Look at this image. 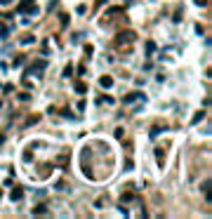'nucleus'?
<instances>
[{
	"mask_svg": "<svg viewBox=\"0 0 212 219\" xmlns=\"http://www.w3.org/2000/svg\"><path fill=\"white\" fill-rule=\"evenodd\" d=\"M10 36V28L7 26H2V24H0V38H7Z\"/></svg>",
	"mask_w": 212,
	"mask_h": 219,
	"instance_id": "12",
	"label": "nucleus"
},
{
	"mask_svg": "<svg viewBox=\"0 0 212 219\" xmlns=\"http://www.w3.org/2000/svg\"><path fill=\"white\" fill-rule=\"evenodd\" d=\"M163 132H165V127H151V139L158 137V134H163Z\"/></svg>",
	"mask_w": 212,
	"mask_h": 219,
	"instance_id": "10",
	"label": "nucleus"
},
{
	"mask_svg": "<svg viewBox=\"0 0 212 219\" xmlns=\"http://www.w3.org/2000/svg\"><path fill=\"white\" fill-rule=\"evenodd\" d=\"M54 188H57V191H64V188H66V184H64V182H57V186H54Z\"/></svg>",
	"mask_w": 212,
	"mask_h": 219,
	"instance_id": "17",
	"label": "nucleus"
},
{
	"mask_svg": "<svg viewBox=\"0 0 212 219\" xmlns=\"http://www.w3.org/2000/svg\"><path fill=\"white\" fill-rule=\"evenodd\" d=\"M54 5H57V0H52V2H50V10H54Z\"/></svg>",
	"mask_w": 212,
	"mask_h": 219,
	"instance_id": "20",
	"label": "nucleus"
},
{
	"mask_svg": "<svg viewBox=\"0 0 212 219\" xmlns=\"http://www.w3.org/2000/svg\"><path fill=\"white\" fill-rule=\"evenodd\" d=\"M132 40H134V33H132V31H125V33H120V36H118V43H120V45L132 43Z\"/></svg>",
	"mask_w": 212,
	"mask_h": 219,
	"instance_id": "2",
	"label": "nucleus"
},
{
	"mask_svg": "<svg viewBox=\"0 0 212 219\" xmlns=\"http://www.w3.org/2000/svg\"><path fill=\"white\" fill-rule=\"evenodd\" d=\"M203 118H205V111H198L196 116L191 118V125H198V123H200V120H203Z\"/></svg>",
	"mask_w": 212,
	"mask_h": 219,
	"instance_id": "8",
	"label": "nucleus"
},
{
	"mask_svg": "<svg viewBox=\"0 0 212 219\" xmlns=\"http://www.w3.org/2000/svg\"><path fill=\"white\" fill-rule=\"evenodd\" d=\"M153 52H156V43L148 40V43H146V54H153Z\"/></svg>",
	"mask_w": 212,
	"mask_h": 219,
	"instance_id": "11",
	"label": "nucleus"
},
{
	"mask_svg": "<svg viewBox=\"0 0 212 219\" xmlns=\"http://www.w3.org/2000/svg\"><path fill=\"white\" fill-rule=\"evenodd\" d=\"M132 167H134V163H132V160H125V172H130Z\"/></svg>",
	"mask_w": 212,
	"mask_h": 219,
	"instance_id": "16",
	"label": "nucleus"
},
{
	"mask_svg": "<svg viewBox=\"0 0 212 219\" xmlns=\"http://www.w3.org/2000/svg\"><path fill=\"white\" fill-rule=\"evenodd\" d=\"M33 2H36V0H24V2L19 5V12H21V14H24V12H28V10L33 7Z\"/></svg>",
	"mask_w": 212,
	"mask_h": 219,
	"instance_id": "5",
	"label": "nucleus"
},
{
	"mask_svg": "<svg viewBox=\"0 0 212 219\" xmlns=\"http://www.w3.org/2000/svg\"><path fill=\"white\" fill-rule=\"evenodd\" d=\"M75 92L85 94V92H87V85H85V83H75Z\"/></svg>",
	"mask_w": 212,
	"mask_h": 219,
	"instance_id": "9",
	"label": "nucleus"
},
{
	"mask_svg": "<svg viewBox=\"0 0 212 219\" xmlns=\"http://www.w3.org/2000/svg\"><path fill=\"white\" fill-rule=\"evenodd\" d=\"M10 198L14 200V203H17V200H21V198H24V188H14V191L10 193Z\"/></svg>",
	"mask_w": 212,
	"mask_h": 219,
	"instance_id": "6",
	"label": "nucleus"
},
{
	"mask_svg": "<svg viewBox=\"0 0 212 219\" xmlns=\"http://www.w3.org/2000/svg\"><path fill=\"white\" fill-rule=\"evenodd\" d=\"M99 85L104 87V90H108V87H113V78H111V75H101V78H99Z\"/></svg>",
	"mask_w": 212,
	"mask_h": 219,
	"instance_id": "3",
	"label": "nucleus"
},
{
	"mask_svg": "<svg viewBox=\"0 0 212 219\" xmlns=\"http://www.w3.org/2000/svg\"><path fill=\"white\" fill-rule=\"evenodd\" d=\"M33 214H47V210L42 207V205H38V207H36V210H33Z\"/></svg>",
	"mask_w": 212,
	"mask_h": 219,
	"instance_id": "14",
	"label": "nucleus"
},
{
	"mask_svg": "<svg viewBox=\"0 0 212 219\" xmlns=\"http://www.w3.org/2000/svg\"><path fill=\"white\" fill-rule=\"evenodd\" d=\"M156 158H158V167H165V151L156 149Z\"/></svg>",
	"mask_w": 212,
	"mask_h": 219,
	"instance_id": "4",
	"label": "nucleus"
},
{
	"mask_svg": "<svg viewBox=\"0 0 212 219\" xmlns=\"http://www.w3.org/2000/svg\"><path fill=\"white\" fill-rule=\"evenodd\" d=\"M196 5H198V7H205V5H207V0H196Z\"/></svg>",
	"mask_w": 212,
	"mask_h": 219,
	"instance_id": "18",
	"label": "nucleus"
},
{
	"mask_svg": "<svg viewBox=\"0 0 212 219\" xmlns=\"http://www.w3.org/2000/svg\"><path fill=\"white\" fill-rule=\"evenodd\" d=\"M71 73H73V66H66V69H64V78H71Z\"/></svg>",
	"mask_w": 212,
	"mask_h": 219,
	"instance_id": "13",
	"label": "nucleus"
},
{
	"mask_svg": "<svg viewBox=\"0 0 212 219\" xmlns=\"http://www.w3.org/2000/svg\"><path fill=\"white\" fill-rule=\"evenodd\" d=\"M123 132H125V130H123V127H118L116 132H113V137H116V139H123Z\"/></svg>",
	"mask_w": 212,
	"mask_h": 219,
	"instance_id": "15",
	"label": "nucleus"
},
{
	"mask_svg": "<svg viewBox=\"0 0 212 219\" xmlns=\"http://www.w3.org/2000/svg\"><path fill=\"white\" fill-rule=\"evenodd\" d=\"M12 2H14V0H0V5H5V7H7V5H12Z\"/></svg>",
	"mask_w": 212,
	"mask_h": 219,
	"instance_id": "19",
	"label": "nucleus"
},
{
	"mask_svg": "<svg viewBox=\"0 0 212 219\" xmlns=\"http://www.w3.org/2000/svg\"><path fill=\"white\" fill-rule=\"evenodd\" d=\"M42 69H47V61H45V59H42V61H36V64H33L31 69H26V75L36 73V71H42Z\"/></svg>",
	"mask_w": 212,
	"mask_h": 219,
	"instance_id": "1",
	"label": "nucleus"
},
{
	"mask_svg": "<svg viewBox=\"0 0 212 219\" xmlns=\"http://www.w3.org/2000/svg\"><path fill=\"white\" fill-rule=\"evenodd\" d=\"M0 196H2V193H0Z\"/></svg>",
	"mask_w": 212,
	"mask_h": 219,
	"instance_id": "21",
	"label": "nucleus"
},
{
	"mask_svg": "<svg viewBox=\"0 0 212 219\" xmlns=\"http://www.w3.org/2000/svg\"><path fill=\"white\" fill-rule=\"evenodd\" d=\"M134 99H144V94H139V92H132V94H127V97H125V104H132Z\"/></svg>",
	"mask_w": 212,
	"mask_h": 219,
	"instance_id": "7",
	"label": "nucleus"
}]
</instances>
